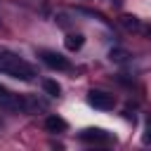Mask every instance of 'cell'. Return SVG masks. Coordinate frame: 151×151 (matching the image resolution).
Masks as SVG:
<instances>
[{
    "label": "cell",
    "mask_w": 151,
    "mask_h": 151,
    "mask_svg": "<svg viewBox=\"0 0 151 151\" xmlns=\"http://www.w3.org/2000/svg\"><path fill=\"white\" fill-rule=\"evenodd\" d=\"M42 90H45L50 97H59V94H61L59 83H57V80H50V78H47V80H42Z\"/></svg>",
    "instance_id": "ba28073f"
},
{
    "label": "cell",
    "mask_w": 151,
    "mask_h": 151,
    "mask_svg": "<svg viewBox=\"0 0 151 151\" xmlns=\"http://www.w3.org/2000/svg\"><path fill=\"white\" fill-rule=\"evenodd\" d=\"M78 137L83 139V142H111L113 139V134L111 132H106V130H101V127H85L83 132H78Z\"/></svg>",
    "instance_id": "5b68a950"
},
{
    "label": "cell",
    "mask_w": 151,
    "mask_h": 151,
    "mask_svg": "<svg viewBox=\"0 0 151 151\" xmlns=\"http://www.w3.org/2000/svg\"><path fill=\"white\" fill-rule=\"evenodd\" d=\"M57 19H59V26H68V21H66V17H64V14H59Z\"/></svg>",
    "instance_id": "7c38bea8"
},
{
    "label": "cell",
    "mask_w": 151,
    "mask_h": 151,
    "mask_svg": "<svg viewBox=\"0 0 151 151\" xmlns=\"http://www.w3.org/2000/svg\"><path fill=\"white\" fill-rule=\"evenodd\" d=\"M40 57H42V61H45L50 68H57V71H68V68H71L68 59H66V57H61L59 52H50V50H42V52H40Z\"/></svg>",
    "instance_id": "277c9868"
},
{
    "label": "cell",
    "mask_w": 151,
    "mask_h": 151,
    "mask_svg": "<svg viewBox=\"0 0 151 151\" xmlns=\"http://www.w3.org/2000/svg\"><path fill=\"white\" fill-rule=\"evenodd\" d=\"M64 45H66L68 52H78V50L85 45V35H83V33H68V35L64 38Z\"/></svg>",
    "instance_id": "52a82bcc"
},
{
    "label": "cell",
    "mask_w": 151,
    "mask_h": 151,
    "mask_svg": "<svg viewBox=\"0 0 151 151\" xmlns=\"http://www.w3.org/2000/svg\"><path fill=\"white\" fill-rule=\"evenodd\" d=\"M0 73L17 80H33L35 68L14 52H0Z\"/></svg>",
    "instance_id": "6da1fadb"
},
{
    "label": "cell",
    "mask_w": 151,
    "mask_h": 151,
    "mask_svg": "<svg viewBox=\"0 0 151 151\" xmlns=\"http://www.w3.org/2000/svg\"><path fill=\"white\" fill-rule=\"evenodd\" d=\"M142 142H144V144H149V146H151V125H149V127H146V130H144V134H142Z\"/></svg>",
    "instance_id": "8fae6325"
},
{
    "label": "cell",
    "mask_w": 151,
    "mask_h": 151,
    "mask_svg": "<svg viewBox=\"0 0 151 151\" xmlns=\"http://www.w3.org/2000/svg\"><path fill=\"white\" fill-rule=\"evenodd\" d=\"M120 24L127 28V31H139L142 28V24H139V19L137 17H130V14H125V17H120Z\"/></svg>",
    "instance_id": "9c48e42d"
},
{
    "label": "cell",
    "mask_w": 151,
    "mask_h": 151,
    "mask_svg": "<svg viewBox=\"0 0 151 151\" xmlns=\"http://www.w3.org/2000/svg\"><path fill=\"white\" fill-rule=\"evenodd\" d=\"M109 57H111V61H125V59H127V52L116 47V50H111V54H109Z\"/></svg>",
    "instance_id": "30bf717a"
},
{
    "label": "cell",
    "mask_w": 151,
    "mask_h": 151,
    "mask_svg": "<svg viewBox=\"0 0 151 151\" xmlns=\"http://www.w3.org/2000/svg\"><path fill=\"white\" fill-rule=\"evenodd\" d=\"M87 104L94 106V109H99V111H111L113 104H116V99H113V94H109L104 90H90L87 92Z\"/></svg>",
    "instance_id": "3957f363"
},
{
    "label": "cell",
    "mask_w": 151,
    "mask_h": 151,
    "mask_svg": "<svg viewBox=\"0 0 151 151\" xmlns=\"http://www.w3.org/2000/svg\"><path fill=\"white\" fill-rule=\"evenodd\" d=\"M45 130L47 132H66L68 130V123L59 116H47L45 118Z\"/></svg>",
    "instance_id": "8992f818"
},
{
    "label": "cell",
    "mask_w": 151,
    "mask_h": 151,
    "mask_svg": "<svg viewBox=\"0 0 151 151\" xmlns=\"http://www.w3.org/2000/svg\"><path fill=\"white\" fill-rule=\"evenodd\" d=\"M0 109L9 111V113H21V111H28L31 104H28L26 97H21V94H17V92L0 85Z\"/></svg>",
    "instance_id": "7a4b0ae2"
}]
</instances>
